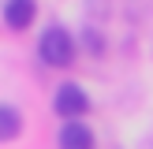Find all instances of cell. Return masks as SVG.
Returning <instances> with one entry per match:
<instances>
[{"label": "cell", "mask_w": 153, "mask_h": 149, "mask_svg": "<svg viewBox=\"0 0 153 149\" xmlns=\"http://www.w3.org/2000/svg\"><path fill=\"white\" fill-rule=\"evenodd\" d=\"M52 108L60 112V116H67L75 123V119L82 116V112H90V101H86V93H82L75 82H64V86L56 89V97H52Z\"/></svg>", "instance_id": "2"}, {"label": "cell", "mask_w": 153, "mask_h": 149, "mask_svg": "<svg viewBox=\"0 0 153 149\" xmlns=\"http://www.w3.org/2000/svg\"><path fill=\"white\" fill-rule=\"evenodd\" d=\"M60 149H94V134L82 123H67L60 131Z\"/></svg>", "instance_id": "4"}, {"label": "cell", "mask_w": 153, "mask_h": 149, "mask_svg": "<svg viewBox=\"0 0 153 149\" xmlns=\"http://www.w3.org/2000/svg\"><path fill=\"white\" fill-rule=\"evenodd\" d=\"M19 112L11 108V104H4V108H0V142H15L19 138Z\"/></svg>", "instance_id": "5"}, {"label": "cell", "mask_w": 153, "mask_h": 149, "mask_svg": "<svg viewBox=\"0 0 153 149\" xmlns=\"http://www.w3.org/2000/svg\"><path fill=\"white\" fill-rule=\"evenodd\" d=\"M37 52H41V60L49 67H67L75 60V41L64 26H49L41 34V41H37Z\"/></svg>", "instance_id": "1"}, {"label": "cell", "mask_w": 153, "mask_h": 149, "mask_svg": "<svg viewBox=\"0 0 153 149\" xmlns=\"http://www.w3.org/2000/svg\"><path fill=\"white\" fill-rule=\"evenodd\" d=\"M34 15H37L34 0H7V4H4V22L11 30H26L30 22H34Z\"/></svg>", "instance_id": "3"}]
</instances>
